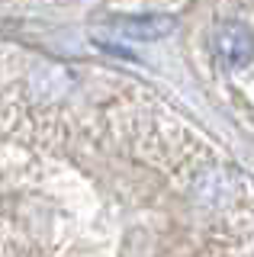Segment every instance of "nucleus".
<instances>
[{"label": "nucleus", "mask_w": 254, "mask_h": 257, "mask_svg": "<svg viewBox=\"0 0 254 257\" xmlns=\"http://www.w3.org/2000/svg\"><path fill=\"white\" fill-rule=\"evenodd\" d=\"M216 52L225 68H244L251 58H254V36L248 26L241 23H225L219 32H216Z\"/></svg>", "instance_id": "nucleus-1"}, {"label": "nucleus", "mask_w": 254, "mask_h": 257, "mask_svg": "<svg viewBox=\"0 0 254 257\" xmlns=\"http://www.w3.org/2000/svg\"><path fill=\"white\" fill-rule=\"evenodd\" d=\"M119 36L136 39V42H155V39H168L177 29V20L168 13H145V16H122L113 23Z\"/></svg>", "instance_id": "nucleus-2"}]
</instances>
